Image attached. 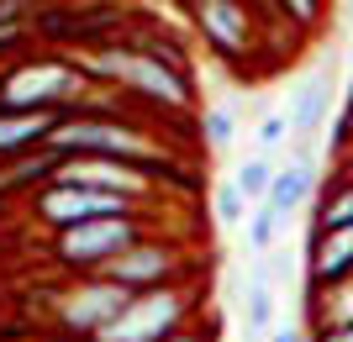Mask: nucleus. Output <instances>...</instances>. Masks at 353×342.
Instances as JSON below:
<instances>
[{
	"instance_id": "7ed1b4c3",
	"label": "nucleus",
	"mask_w": 353,
	"mask_h": 342,
	"mask_svg": "<svg viewBox=\"0 0 353 342\" xmlns=\"http://www.w3.org/2000/svg\"><path fill=\"white\" fill-rule=\"evenodd\" d=\"M90 85L95 79L85 74L79 58L43 53V58H27V63H16L11 74H0V111H53V116H69L90 95Z\"/></svg>"
},
{
	"instance_id": "b1692460",
	"label": "nucleus",
	"mask_w": 353,
	"mask_h": 342,
	"mask_svg": "<svg viewBox=\"0 0 353 342\" xmlns=\"http://www.w3.org/2000/svg\"><path fill=\"white\" fill-rule=\"evenodd\" d=\"M211 206H216V222H221V226H243V222H248V200L237 195V184H232V179H227V184H216Z\"/></svg>"
},
{
	"instance_id": "393cba45",
	"label": "nucleus",
	"mask_w": 353,
	"mask_h": 342,
	"mask_svg": "<svg viewBox=\"0 0 353 342\" xmlns=\"http://www.w3.org/2000/svg\"><path fill=\"white\" fill-rule=\"evenodd\" d=\"M285 137H290V116H280V111H274V116H264L259 127H253V142H259V153H264V158L280 148Z\"/></svg>"
},
{
	"instance_id": "6e6552de",
	"label": "nucleus",
	"mask_w": 353,
	"mask_h": 342,
	"mask_svg": "<svg viewBox=\"0 0 353 342\" xmlns=\"http://www.w3.org/2000/svg\"><path fill=\"white\" fill-rule=\"evenodd\" d=\"M195 27H201L206 47L227 63L253 58V47H259V11L248 0H201L195 6Z\"/></svg>"
},
{
	"instance_id": "39448f33",
	"label": "nucleus",
	"mask_w": 353,
	"mask_h": 342,
	"mask_svg": "<svg viewBox=\"0 0 353 342\" xmlns=\"http://www.w3.org/2000/svg\"><path fill=\"white\" fill-rule=\"evenodd\" d=\"M32 216L53 232H74L85 222H105V216H137V200L111 190H90V184H69V179H48L32 195Z\"/></svg>"
},
{
	"instance_id": "bb28decb",
	"label": "nucleus",
	"mask_w": 353,
	"mask_h": 342,
	"mask_svg": "<svg viewBox=\"0 0 353 342\" xmlns=\"http://www.w3.org/2000/svg\"><path fill=\"white\" fill-rule=\"evenodd\" d=\"M343 148H353V111L343 116V127H338V153H343Z\"/></svg>"
},
{
	"instance_id": "7c9ffc66",
	"label": "nucleus",
	"mask_w": 353,
	"mask_h": 342,
	"mask_svg": "<svg viewBox=\"0 0 353 342\" xmlns=\"http://www.w3.org/2000/svg\"><path fill=\"white\" fill-rule=\"evenodd\" d=\"M37 6H63V0H37Z\"/></svg>"
},
{
	"instance_id": "f3484780",
	"label": "nucleus",
	"mask_w": 353,
	"mask_h": 342,
	"mask_svg": "<svg viewBox=\"0 0 353 342\" xmlns=\"http://www.w3.org/2000/svg\"><path fill=\"white\" fill-rule=\"evenodd\" d=\"M338 226H353V179H343V174L316 206V232H338Z\"/></svg>"
},
{
	"instance_id": "2eb2a0df",
	"label": "nucleus",
	"mask_w": 353,
	"mask_h": 342,
	"mask_svg": "<svg viewBox=\"0 0 353 342\" xmlns=\"http://www.w3.org/2000/svg\"><path fill=\"white\" fill-rule=\"evenodd\" d=\"M327 100H332L327 79L301 85V95H295V105H290V132H295V137H311L316 127H322V116H327Z\"/></svg>"
},
{
	"instance_id": "1a4fd4ad",
	"label": "nucleus",
	"mask_w": 353,
	"mask_h": 342,
	"mask_svg": "<svg viewBox=\"0 0 353 342\" xmlns=\"http://www.w3.org/2000/svg\"><path fill=\"white\" fill-rule=\"evenodd\" d=\"M185 268V258H179V248H169V242H137V248H127V253L117 258V264L105 268V279L127 284L132 295H143V290H163V284H174V274Z\"/></svg>"
},
{
	"instance_id": "dca6fc26",
	"label": "nucleus",
	"mask_w": 353,
	"mask_h": 342,
	"mask_svg": "<svg viewBox=\"0 0 353 342\" xmlns=\"http://www.w3.org/2000/svg\"><path fill=\"white\" fill-rule=\"evenodd\" d=\"M232 184H237V195H243L248 206H264L269 184H274V164H269L264 153H253V158H243V164L232 169Z\"/></svg>"
},
{
	"instance_id": "f257e3e1",
	"label": "nucleus",
	"mask_w": 353,
	"mask_h": 342,
	"mask_svg": "<svg viewBox=\"0 0 353 342\" xmlns=\"http://www.w3.org/2000/svg\"><path fill=\"white\" fill-rule=\"evenodd\" d=\"M85 74L95 85H111L121 89L127 100H148L153 111H190V74H174L169 63L148 58L143 47L132 43H105V47H90L85 58Z\"/></svg>"
},
{
	"instance_id": "412c9836",
	"label": "nucleus",
	"mask_w": 353,
	"mask_h": 342,
	"mask_svg": "<svg viewBox=\"0 0 353 342\" xmlns=\"http://www.w3.org/2000/svg\"><path fill=\"white\" fill-rule=\"evenodd\" d=\"M316 311H322V327H353V279H343V284H332V290H322Z\"/></svg>"
},
{
	"instance_id": "cd10ccee",
	"label": "nucleus",
	"mask_w": 353,
	"mask_h": 342,
	"mask_svg": "<svg viewBox=\"0 0 353 342\" xmlns=\"http://www.w3.org/2000/svg\"><path fill=\"white\" fill-rule=\"evenodd\" d=\"M269 342H306V337H301L295 327H280V332H269Z\"/></svg>"
},
{
	"instance_id": "2f4dec72",
	"label": "nucleus",
	"mask_w": 353,
	"mask_h": 342,
	"mask_svg": "<svg viewBox=\"0 0 353 342\" xmlns=\"http://www.w3.org/2000/svg\"><path fill=\"white\" fill-rule=\"evenodd\" d=\"M190 6H201V0H190Z\"/></svg>"
},
{
	"instance_id": "a878e982",
	"label": "nucleus",
	"mask_w": 353,
	"mask_h": 342,
	"mask_svg": "<svg viewBox=\"0 0 353 342\" xmlns=\"http://www.w3.org/2000/svg\"><path fill=\"white\" fill-rule=\"evenodd\" d=\"M316 342H353V327H322Z\"/></svg>"
},
{
	"instance_id": "0eeeda50",
	"label": "nucleus",
	"mask_w": 353,
	"mask_h": 342,
	"mask_svg": "<svg viewBox=\"0 0 353 342\" xmlns=\"http://www.w3.org/2000/svg\"><path fill=\"white\" fill-rule=\"evenodd\" d=\"M127 300H132L127 284L105 279V274H90V279H79V284L63 290V300H59V327L63 332H79V337L95 342L121 311H127Z\"/></svg>"
},
{
	"instance_id": "423d86ee",
	"label": "nucleus",
	"mask_w": 353,
	"mask_h": 342,
	"mask_svg": "<svg viewBox=\"0 0 353 342\" xmlns=\"http://www.w3.org/2000/svg\"><path fill=\"white\" fill-rule=\"evenodd\" d=\"M185 316H190V290H185V284L143 290V295L127 300V311H121L95 342H169V337H179Z\"/></svg>"
},
{
	"instance_id": "c756f323",
	"label": "nucleus",
	"mask_w": 353,
	"mask_h": 342,
	"mask_svg": "<svg viewBox=\"0 0 353 342\" xmlns=\"http://www.w3.org/2000/svg\"><path fill=\"white\" fill-rule=\"evenodd\" d=\"M169 342H201V337H190V332H179V337H169Z\"/></svg>"
},
{
	"instance_id": "4468645a",
	"label": "nucleus",
	"mask_w": 353,
	"mask_h": 342,
	"mask_svg": "<svg viewBox=\"0 0 353 342\" xmlns=\"http://www.w3.org/2000/svg\"><path fill=\"white\" fill-rule=\"evenodd\" d=\"M59 153L53 148H37V153H21V158H11V164H0V195H16V190H43L48 179L59 174Z\"/></svg>"
},
{
	"instance_id": "ddd939ff",
	"label": "nucleus",
	"mask_w": 353,
	"mask_h": 342,
	"mask_svg": "<svg viewBox=\"0 0 353 342\" xmlns=\"http://www.w3.org/2000/svg\"><path fill=\"white\" fill-rule=\"evenodd\" d=\"M311 190H316V164L301 153V158H290L285 169H274V184H269L264 206H274L280 216H290L295 206H306V200H311Z\"/></svg>"
},
{
	"instance_id": "9b49d317",
	"label": "nucleus",
	"mask_w": 353,
	"mask_h": 342,
	"mask_svg": "<svg viewBox=\"0 0 353 342\" xmlns=\"http://www.w3.org/2000/svg\"><path fill=\"white\" fill-rule=\"evenodd\" d=\"M59 121L63 116H53V111H0V164L48 148V137H53Z\"/></svg>"
},
{
	"instance_id": "c85d7f7f",
	"label": "nucleus",
	"mask_w": 353,
	"mask_h": 342,
	"mask_svg": "<svg viewBox=\"0 0 353 342\" xmlns=\"http://www.w3.org/2000/svg\"><path fill=\"white\" fill-rule=\"evenodd\" d=\"M338 164H353V148H343V153H338Z\"/></svg>"
},
{
	"instance_id": "aec40b11",
	"label": "nucleus",
	"mask_w": 353,
	"mask_h": 342,
	"mask_svg": "<svg viewBox=\"0 0 353 342\" xmlns=\"http://www.w3.org/2000/svg\"><path fill=\"white\" fill-rule=\"evenodd\" d=\"M201 137H206L211 153L232 148V137H237V111H232V105H211L206 116H201Z\"/></svg>"
},
{
	"instance_id": "6ab92c4d",
	"label": "nucleus",
	"mask_w": 353,
	"mask_h": 342,
	"mask_svg": "<svg viewBox=\"0 0 353 342\" xmlns=\"http://www.w3.org/2000/svg\"><path fill=\"white\" fill-rule=\"evenodd\" d=\"M274 16H285L295 32H316L322 27V16H327V0H264Z\"/></svg>"
},
{
	"instance_id": "f8f14e48",
	"label": "nucleus",
	"mask_w": 353,
	"mask_h": 342,
	"mask_svg": "<svg viewBox=\"0 0 353 342\" xmlns=\"http://www.w3.org/2000/svg\"><path fill=\"white\" fill-rule=\"evenodd\" d=\"M353 279V226L338 232H311V284L332 290V284Z\"/></svg>"
},
{
	"instance_id": "4be33fe9",
	"label": "nucleus",
	"mask_w": 353,
	"mask_h": 342,
	"mask_svg": "<svg viewBox=\"0 0 353 342\" xmlns=\"http://www.w3.org/2000/svg\"><path fill=\"white\" fill-rule=\"evenodd\" d=\"M280 226H285V216L274 206H253L248 211V248H253V253H269L274 237H280Z\"/></svg>"
},
{
	"instance_id": "20e7f679",
	"label": "nucleus",
	"mask_w": 353,
	"mask_h": 342,
	"mask_svg": "<svg viewBox=\"0 0 353 342\" xmlns=\"http://www.w3.org/2000/svg\"><path fill=\"white\" fill-rule=\"evenodd\" d=\"M137 242H143V222L137 216H105V222H85L74 232H59L53 237V258L63 268H74L79 279H90V274H105Z\"/></svg>"
},
{
	"instance_id": "9d476101",
	"label": "nucleus",
	"mask_w": 353,
	"mask_h": 342,
	"mask_svg": "<svg viewBox=\"0 0 353 342\" xmlns=\"http://www.w3.org/2000/svg\"><path fill=\"white\" fill-rule=\"evenodd\" d=\"M53 179L90 184V190H111V195H127V200H143L153 190V174L137 169V164H121V158H63Z\"/></svg>"
},
{
	"instance_id": "a211bd4d",
	"label": "nucleus",
	"mask_w": 353,
	"mask_h": 342,
	"mask_svg": "<svg viewBox=\"0 0 353 342\" xmlns=\"http://www.w3.org/2000/svg\"><path fill=\"white\" fill-rule=\"evenodd\" d=\"M132 47H143L148 58L169 63L174 74H190V53H185V43H179L174 32H143V37H132Z\"/></svg>"
},
{
	"instance_id": "5701e85b",
	"label": "nucleus",
	"mask_w": 353,
	"mask_h": 342,
	"mask_svg": "<svg viewBox=\"0 0 353 342\" xmlns=\"http://www.w3.org/2000/svg\"><path fill=\"white\" fill-rule=\"evenodd\" d=\"M269 321H274V295H269L264 274H253V284H248V337H264Z\"/></svg>"
},
{
	"instance_id": "f03ea898",
	"label": "nucleus",
	"mask_w": 353,
	"mask_h": 342,
	"mask_svg": "<svg viewBox=\"0 0 353 342\" xmlns=\"http://www.w3.org/2000/svg\"><path fill=\"white\" fill-rule=\"evenodd\" d=\"M48 148L59 153V158H121V164H137L148 169L153 179H163L169 158L153 137L127 116H63L48 137Z\"/></svg>"
}]
</instances>
